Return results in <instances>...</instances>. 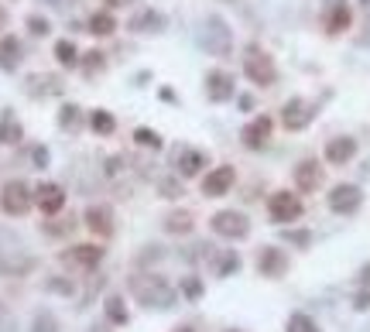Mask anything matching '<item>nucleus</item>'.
I'll return each instance as SVG.
<instances>
[{"label": "nucleus", "mask_w": 370, "mask_h": 332, "mask_svg": "<svg viewBox=\"0 0 370 332\" xmlns=\"http://www.w3.org/2000/svg\"><path fill=\"white\" fill-rule=\"evenodd\" d=\"M295 185L302 189V192H315L319 185H322V165L319 161H302L298 168H295Z\"/></svg>", "instance_id": "obj_16"}, {"label": "nucleus", "mask_w": 370, "mask_h": 332, "mask_svg": "<svg viewBox=\"0 0 370 332\" xmlns=\"http://www.w3.org/2000/svg\"><path fill=\"white\" fill-rule=\"evenodd\" d=\"M4 21H7V18H4V11H0V31H4Z\"/></svg>", "instance_id": "obj_41"}, {"label": "nucleus", "mask_w": 370, "mask_h": 332, "mask_svg": "<svg viewBox=\"0 0 370 332\" xmlns=\"http://www.w3.org/2000/svg\"><path fill=\"white\" fill-rule=\"evenodd\" d=\"M99 65H103V55H99V52H89L86 62H82V69H86V72H97Z\"/></svg>", "instance_id": "obj_34"}, {"label": "nucleus", "mask_w": 370, "mask_h": 332, "mask_svg": "<svg viewBox=\"0 0 370 332\" xmlns=\"http://www.w3.org/2000/svg\"><path fill=\"white\" fill-rule=\"evenodd\" d=\"M288 332H319V326H315V319L305 312H295L292 319H288Z\"/></svg>", "instance_id": "obj_26"}, {"label": "nucleus", "mask_w": 370, "mask_h": 332, "mask_svg": "<svg viewBox=\"0 0 370 332\" xmlns=\"http://www.w3.org/2000/svg\"><path fill=\"white\" fill-rule=\"evenodd\" d=\"M244 76L251 79L254 86H274V82H278L274 59L261 48V45H247V48H244Z\"/></svg>", "instance_id": "obj_2"}, {"label": "nucleus", "mask_w": 370, "mask_h": 332, "mask_svg": "<svg viewBox=\"0 0 370 332\" xmlns=\"http://www.w3.org/2000/svg\"><path fill=\"white\" fill-rule=\"evenodd\" d=\"M353 309H357V312H367V309H370V292L357 294V301H353Z\"/></svg>", "instance_id": "obj_35"}, {"label": "nucleus", "mask_w": 370, "mask_h": 332, "mask_svg": "<svg viewBox=\"0 0 370 332\" xmlns=\"http://www.w3.org/2000/svg\"><path fill=\"white\" fill-rule=\"evenodd\" d=\"M271 131H274V120L271 117H254L244 131H240V140L251 148V151H261L268 140H271Z\"/></svg>", "instance_id": "obj_11"}, {"label": "nucleus", "mask_w": 370, "mask_h": 332, "mask_svg": "<svg viewBox=\"0 0 370 332\" xmlns=\"http://www.w3.org/2000/svg\"><path fill=\"white\" fill-rule=\"evenodd\" d=\"M257 271L261 277H285L288 274V254L285 250H278V247H264L261 254H257Z\"/></svg>", "instance_id": "obj_10"}, {"label": "nucleus", "mask_w": 370, "mask_h": 332, "mask_svg": "<svg viewBox=\"0 0 370 332\" xmlns=\"http://www.w3.org/2000/svg\"><path fill=\"white\" fill-rule=\"evenodd\" d=\"M35 206H38L45 216L62 213V206H65V189H62L59 182H41L38 189H35Z\"/></svg>", "instance_id": "obj_8"}, {"label": "nucleus", "mask_w": 370, "mask_h": 332, "mask_svg": "<svg viewBox=\"0 0 370 332\" xmlns=\"http://www.w3.org/2000/svg\"><path fill=\"white\" fill-rule=\"evenodd\" d=\"M31 332H59V322H55L48 312H41L38 319H35V329Z\"/></svg>", "instance_id": "obj_32"}, {"label": "nucleus", "mask_w": 370, "mask_h": 332, "mask_svg": "<svg viewBox=\"0 0 370 332\" xmlns=\"http://www.w3.org/2000/svg\"><path fill=\"white\" fill-rule=\"evenodd\" d=\"M82 219H86V226H89L97 236H114V209H110V206H99L97 202V206L86 209Z\"/></svg>", "instance_id": "obj_15"}, {"label": "nucleus", "mask_w": 370, "mask_h": 332, "mask_svg": "<svg viewBox=\"0 0 370 332\" xmlns=\"http://www.w3.org/2000/svg\"><path fill=\"white\" fill-rule=\"evenodd\" d=\"M21 65V41L14 35H0V72H14Z\"/></svg>", "instance_id": "obj_18"}, {"label": "nucleus", "mask_w": 370, "mask_h": 332, "mask_svg": "<svg viewBox=\"0 0 370 332\" xmlns=\"http://www.w3.org/2000/svg\"><path fill=\"white\" fill-rule=\"evenodd\" d=\"M234 182H236L234 168H230V165H219V168H213L210 175L202 178V196H210V199L227 196V192L234 189Z\"/></svg>", "instance_id": "obj_9"}, {"label": "nucleus", "mask_w": 370, "mask_h": 332, "mask_svg": "<svg viewBox=\"0 0 370 332\" xmlns=\"http://www.w3.org/2000/svg\"><path fill=\"white\" fill-rule=\"evenodd\" d=\"M59 127L62 131H72V127H79V106H72V103H65L59 110Z\"/></svg>", "instance_id": "obj_28"}, {"label": "nucleus", "mask_w": 370, "mask_h": 332, "mask_svg": "<svg viewBox=\"0 0 370 332\" xmlns=\"http://www.w3.org/2000/svg\"><path fill=\"white\" fill-rule=\"evenodd\" d=\"M364 4H370V0H364Z\"/></svg>", "instance_id": "obj_43"}, {"label": "nucleus", "mask_w": 370, "mask_h": 332, "mask_svg": "<svg viewBox=\"0 0 370 332\" xmlns=\"http://www.w3.org/2000/svg\"><path fill=\"white\" fill-rule=\"evenodd\" d=\"M117 31V18L110 14V11H97L93 18H89V35H97V38H110Z\"/></svg>", "instance_id": "obj_22"}, {"label": "nucleus", "mask_w": 370, "mask_h": 332, "mask_svg": "<svg viewBox=\"0 0 370 332\" xmlns=\"http://www.w3.org/2000/svg\"><path fill=\"white\" fill-rule=\"evenodd\" d=\"M134 140L141 144V148H161V134L148 131V127H137V131H134Z\"/></svg>", "instance_id": "obj_29"}, {"label": "nucleus", "mask_w": 370, "mask_h": 332, "mask_svg": "<svg viewBox=\"0 0 370 332\" xmlns=\"http://www.w3.org/2000/svg\"><path fill=\"white\" fill-rule=\"evenodd\" d=\"M107 319L114 322V326H124L131 315H127V309H124V301L120 298H107Z\"/></svg>", "instance_id": "obj_27"}, {"label": "nucleus", "mask_w": 370, "mask_h": 332, "mask_svg": "<svg viewBox=\"0 0 370 332\" xmlns=\"http://www.w3.org/2000/svg\"><path fill=\"white\" fill-rule=\"evenodd\" d=\"M89 332H107V329H103V326H93V329H89Z\"/></svg>", "instance_id": "obj_40"}, {"label": "nucleus", "mask_w": 370, "mask_h": 332, "mask_svg": "<svg viewBox=\"0 0 370 332\" xmlns=\"http://www.w3.org/2000/svg\"><path fill=\"white\" fill-rule=\"evenodd\" d=\"M210 230L216 236H223V240H244V236L251 233V219L244 213H236V209H219L210 219Z\"/></svg>", "instance_id": "obj_4"}, {"label": "nucleus", "mask_w": 370, "mask_h": 332, "mask_svg": "<svg viewBox=\"0 0 370 332\" xmlns=\"http://www.w3.org/2000/svg\"><path fill=\"white\" fill-rule=\"evenodd\" d=\"M110 4H131V0H110Z\"/></svg>", "instance_id": "obj_42"}, {"label": "nucleus", "mask_w": 370, "mask_h": 332, "mask_svg": "<svg viewBox=\"0 0 370 332\" xmlns=\"http://www.w3.org/2000/svg\"><path fill=\"white\" fill-rule=\"evenodd\" d=\"M206 96L213 99V103H227V99H234V76L223 72V69H213V72L206 76Z\"/></svg>", "instance_id": "obj_14"}, {"label": "nucleus", "mask_w": 370, "mask_h": 332, "mask_svg": "<svg viewBox=\"0 0 370 332\" xmlns=\"http://www.w3.org/2000/svg\"><path fill=\"white\" fill-rule=\"evenodd\" d=\"M285 240H288V243H295V247H309L312 243V233H305V230H298V233H285Z\"/></svg>", "instance_id": "obj_33"}, {"label": "nucleus", "mask_w": 370, "mask_h": 332, "mask_svg": "<svg viewBox=\"0 0 370 332\" xmlns=\"http://www.w3.org/2000/svg\"><path fill=\"white\" fill-rule=\"evenodd\" d=\"M182 294L192 298V301H199V298H202V281H199V277H185V281H182Z\"/></svg>", "instance_id": "obj_31"}, {"label": "nucleus", "mask_w": 370, "mask_h": 332, "mask_svg": "<svg viewBox=\"0 0 370 332\" xmlns=\"http://www.w3.org/2000/svg\"><path fill=\"white\" fill-rule=\"evenodd\" d=\"M35 165H38V168L48 165V151H45V148H35Z\"/></svg>", "instance_id": "obj_37"}, {"label": "nucleus", "mask_w": 370, "mask_h": 332, "mask_svg": "<svg viewBox=\"0 0 370 332\" xmlns=\"http://www.w3.org/2000/svg\"><path fill=\"white\" fill-rule=\"evenodd\" d=\"M360 277H364V281H370V264L364 267V271H360Z\"/></svg>", "instance_id": "obj_38"}, {"label": "nucleus", "mask_w": 370, "mask_h": 332, "mask_svg": "<svg viewBox=\"0 0 370 332\" xmlns=\"http://www.w3.org/2000/svg\"><path fill=\"white\" fill-rule=\"evenodd\" d=\"M165 230H168V233H189V230H192V216L172 213L168 219H165Z\"/></svg>", "instance_id": "obj_25"}, {"label": "nucleus", "mask_w": 370, "mask_h": 332, "mask_svg": "<svg viewBox=\"0 0 370 332\" xmlns=\"http://www.w3.org/2000/svg\"><path fill=\"white\" fill-rule=\"evenodd\" d=\"M165 24H168V18L158 14V11H151V7L137 11L134 18L127 21V28H131L134 35H158V31H165Z\"/></svg>", "instance_id": "obj_13"}, {"label": "nucleus", "mask_w": 370, "mask_h": 332, "mask_svg": "<svg viewBox=\"0 0 370 332\" xmlns=\"http://www.w3.org/2000/svg\"><path fill=\"white\" fill-rule=\"evenodd\" d=\"M158 189L165 192V199H175V196H178V182H161Z\"/></svg>", "instance_id": "obj_36"}, {"label": "nucleus", "mask_w": 370, "mask_h": 332, "mask_svg": "<svg viewBox=\"0 0 370 332\" xmlns=\"http://www.w3.org/2000/svg\"><path fill=\"white\" fill-rule=\"evenodd\" d=\"M312 103H305L302 96H295V99H288L285 106H281V123L288 127V131H305L312 123Z\"/></svg>", "instance_id": "obj_7"}, {"label": "nucleus", "mask_w": 370, "mask_h": 332, "mask_svg": "<svg viewBox=\"0 0 370 332\" xmlns=\"http://www.w3.org/2000/svg\"><path fill=\"white\" fill-rule=\"evenodd\" d=\"M28 31L38 35V38H45V35L52 31V24H48V18H41V14H31V18H28Z\"/></svg>", "instance_id": "obj_30"}, {"label": "nucleus", "mask_w": 370, "mask_h": 332, "mask_svg": "<svg viewBox=\"0 0 370 332\" xmlns=\"http://www.w3.org/2000/svg\"><path fill=\"white\" fill-rule=\"evenodd\" d=\"M353 155H357V140L353 137H332L330 144H326V151H322V157L330 165H347Z\"/></svg>", "instance_id": "obj_17"}, {"label": "nucleus", "mask_w": 370, "mask_h": 332, "mask_svg": "<svg viewBox=\"0 0 370 332\" xmlns=\"http://www.w3.org/2000/svg\"><path fill=\"white\" fill-rule=\"evenodd\" d=\"M89 127H93V134H114L117 131V120L110 110H93L89 114Z\"/></svg>", "instance_id": "obj_24"}, {"label": "nucleus", "mask_w": 370, "mask_h": 332, "mask_svg": "<svg viewBox=\"0 0 370 332\" xmlns=\"http://www.w3.org/2000/svg\"><path fill=\"white\" fill-rule=\"evenodd\" d=\"M62 260L72 264V267H82V271H93L99 260H103V250H99L97 243H76V247H69L62 254Z\"/></svg>", "instance_id": "obj_12"}, {"label": "nucleus", "mask_w": 370, "mask_h": 332, "mask_svg": "<svg viewBox=\"0 0 370 332\" xmlns=\"http://www.w3.org/2000/svg\"><path fill=\"white\" fill-rule=\"evenodd\" d=\"M21 137H24L21 120L14 117L11 110H4V114H0V144H21Z\"/></svg>", "instance_id": "obj_20"}, {"label": "nucleus", "mask_w": 370, "mask_h": 332, "mask_svg": "<svg viewBox=\"0 0 370 332\" xmlns=\"http://www.w3.org/2000/svg\"><path fill=\"white\" fill-rule=\"evenodd\" d=\"M305 213V206H302V199L288 192V189H281V192H274L268 199V216H271L274 223H295V219H302Z\"/></svg>", "instance_id": "obj_5"}, {"label": "nucleus", "mask_w": 370, "mask_h": 332, "mask_svg": "<svg viewBox=\"0 0 370 332\" xmlns=\"http://www.w3.org/2000/svg\"><path fill=\"white\" fill-rule=\"evenodd\" d=\"M175 332H192V329H189V326H178V329Z\"/></svg>", "instance_id": "obj_39"}, {"label": "nucleus", "mask_w": 370, "mask_h": 332, "mask_svg": "<svg viewBox=\"0 0 370 332\" xmlns=\"http://www.w3.org/2000/svg\"><path fill=\"white\" fill-rule=\"evenodd\" d=\"M360 202H364V192H360V185H350V182H343V185H336L330 192V209L339 216H350L360 209Z\"/></svg>", "instance_id": "obj_6"}, {"label": "nucleus", "mask_w": 370, "mask_h": 332, "mask_svg": "<svg viewBox=\"0 0 370 332\" xmlns=\"http://www.w3.org/2000/svg\"><path fill=\"white\" fill-rule=\"evenodd\" d=\"M55 59H59L62 69H76L79 62H82V59H79V48H76V45H72L69 38L55 41Z\"/></svg>", "instance_id": "obj_23"}, {"label": "nucleus", "mask_w": 370, "mask_h": 332, "mask_svg": "<svg viewBox=\"0 0 370 332\" xmlns=\"http://www.w3.org/2000/svg\"><path fill=\"white\" fill-rule=\"evenodd\" d=\"M31 206H35V192H31L21 178L7 182V185L0 189V209L7 216H24Z\"/></svg>", "instance_id": "obj_3"}, {"label": "nucleus", "mask_w": 370, "mask_h": 332, "mask_svg": "<svg viewBox=\"0 0 370 332\" xmlns=\"http://www.w3.org/2000/svg\"><path fill=\"white\" fill-rule=\"evenodd\" d=\"M350 21H353V14L347 4H332V11L326 14V31H330V35H343V31L350 28Z\"/></svg>", "instance_id": "obj_21"}, {"label": "nucleus", "mask_w": 370, "mask_h": 332, "mask_svg": "<svg viewBox=\"0 0 370 332\" xmlns=\"http://www.w3.org/2000/svg\"><path fill=\"white\" fill-rule=\"evenodd\" d=\"M175 168H178V175L192 178L206 168V155H202V151H192V148H182L175 157Z\"/></svg>", "instance_id": "obj_19"}, {"label": "nucleus", "mask_w": 370, "mask_h": 332, "mask_svg": "<svg viewBox=\"0 0 370 332\" xmlns=\"http://www.w3.org/2000/svg\"><path fill=\"white\" fill-rule=\"evenodd\" d=\"M127 288L137 298V305H144V309H172V301H175L168 281L158 274H134L127 281Z\"/></svg>", "instance_id": "obj_1"}]
</instances>
